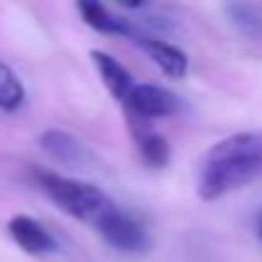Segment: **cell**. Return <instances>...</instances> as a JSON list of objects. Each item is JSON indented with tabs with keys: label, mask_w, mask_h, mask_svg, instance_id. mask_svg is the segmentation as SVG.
<instances>
[{
	"label": "cell",
	"mask_w": 262,
	"mask_h": 262,
	"mask_svg": "<svg viewBox=\"0 0 262 262\" xmlns=\"http://www.w3.org/2000/svg\"><path fill=\"white\" fill-rule=\"evenodd\" d=\"M131 44H137L167 77H172V80H183L185 75H188V67H190V62H188V54L183 52V49H178L175 44H170L167 39H162V36H157V34H152V31H147L139 21H137V31H134V36L128 39Z\"/></svg>",
	"instance_id": "cell-5"
},
{
	"label": "cell",
	"mask_w": 262,
	"mask_h": 262,
	"mask_svg": "<svg viewBox=\"0 0 262 262\" xmlns=\"http://www.w3.org/2000/svg\"><path fill=\"white\" fill-rule=\"evenodd\" d=\"M77 11H80L82 21L90 29H95L98 34L131 39V36H134V31H137V21L134 18H128L123 13H116L108 6H103V3H90V0H82V3H77Z\"/></svg>",
	"instance_id": "cell-8"
},
{
	"label": "cell",
	"mask_w": 262,
	"mask_h": 262,
	"mask_svg": "<svg viewBox=\"0 0 262 262\" xmlns=\"http://www.w3.org/2000/svg\"><path fill=\"white\" fill-rule=\"evenodd\" d=\"M8 234L26 254H54L59 249L54 234L41 221H36L26 213H18L8 221Z\"/></svg>",
	"instance_id": "cell-6"
},
{
	"label": "cell",
	"mask_w": 262,
	"mask_h": 262,
	"mask_svg": "<svg viewBox=\"0 0 262 262\" xmlns=\"http://www.w3.org/2000/svg\"><path fill=\"white\" fill-rule=\"evenodd\" d=\"M90 59H93V67H95V72L100 75L103 85H105L108 93L113 95V100H116L118 105H123V103L128 100L131 90L137 88V80L131 77V72H128L113 54H108V52H103V49H93V52H90Z\"/></svg>",
	"instance_id": "cell-9"
},
{
	"label": "cell",
	"mask_w": 262,
	"mask_h": 262,
	"mask_svg": "<svg viewBox=\"0 0 262 262\" xmlns=\"http://www.w3.org/2000/svg\"><path fill=\"white\" fill-rule=\"evenodd\" d=\"M257 239L262 242V216H259V221H257Z\"/></svg>",
	"instance_id": "cell-13"
},
{
	"label": "cell",
	"mask_w": 262,
	"mask_h": 262,
	"mask_svg": "<svg viewBox=\"0 0 262 262\" xmlns=\"http://www.w3.org/2000/svg\"><path fill=\"white\" fill-rule=\"evenodd\" d=\"M34 180L59 211L88 224L90 229H98L100 221L116 208L113 198L93 183H82L52 170H34Z\"/></svg>",
	"instance_id": "cell-2"
},
{
	"label": "cell",
	"mask_w": 262,
	"mask_h": 262,
	"mask_svg": "<svg viewBox=\"0 0 262 262\" xmlns=\"http://www.w3.org/2000/svg\"><path fill=\"white\" fill-rule=\"evenodd\" d=\"M128 111L131 121H155V118H170L178 116L183 108V100L162 85H149V82H137V88L131 90L128 100L123 103Z\"/></svg>",
	"instance_id": "cell-4"
},
{
	"label": "cell",
	"mask_w": 262,
	"mask_h": 262,
	"mask_svg": "<svg viewBox=\"0 0 262 262\" xmlns=\"http://www.w3.org/2000/svg\"><path fill=\"white\" fill-rule=\"evenodd\" d=\"M26 100V88L21 77L0 62V111H18Z\"/></svg>",
	"instance_id": "cell-12"
},
{
	"label": "cell",
	"mask_w": 262,
	"mask_h": 262,
	"mask_svg": "<svg viewBox=\"0 0 262 262\" xmlns=\"http://www.w3.org/2000/svg\"><path fill=\"white\" fill-rule=\"evenodd\" d=\"M229 24L249 41H262V6L254 3H229L224 8Z\"/></svg>",
	"instance_id": "cell-11"
},
{
	"label": "cell",
	"mask_w": 262,
	"mask_h": 262,
	"mask_svg": "<svg viewBox=\"0 0 262 262\" xmlns=\"http://www.w3.org/2000/svg\"><path fill=\"white\" fill-rule=\"evenodd\" d=\"M95 231L103 236L105 244H111L113 249L126 252V254H139V252H144L149 247L147 226L137 216H131L128 211H123L118 206L100 221V226Z\"/></svg>",
	"instance_id": "cell-3"
},
{
	"label": "cell",
	"mask_w": 262,
	"mask_h": 262,
	"mask_svg": "<svg viewBox=\"0 0 262 262\" xmlns=\"http://www.w3.org/2000/svg\"><path fill=\"white\" fill-rule=\"evenodd\" d=\"M131 134H134L137 149L149 167H167L170 165V144L162 134L152 131L144 121H131Z\"/></svg>",
	"instance_id": "cell-10"
},
{
	"label": "cell",
	"mask_w": 262,
	"mask_h": 262,
	"mask_svg": "<svg viewBox=\"0 0 262 262\" xmlns=\"http://www.w3.org/2000/svg\"><path fill=\"white\" fill-rule=\"evenodd\" d=\"M262 180V128L239 131L216 142L198 170V195L219 201Z\"/></svg>",
	"instance_id": "cell-1"
},
{
	"label": "cell",
	"mask_w": 262,
	"mask_h": 262,
	"mask_svg": "<svg viewBox=\"0 0 262 262\" xmlns=\"http://www.w3.org/2000/svg\"><path fill=\"white\" fill-rule=\"evenodd\" d=\"M41 149L59 165L64 167H88L95 157L93 152L72 134H67V131H59V128H49L41 134L39 139Z\"/></svg>",
	"instance_id": "cell-7"
}]
</instances>
